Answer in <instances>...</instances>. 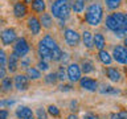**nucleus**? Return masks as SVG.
<instances>
[{"label": "nucleus", "instance_id": "f03ea898", "mask_svg": "<svg viewBox=\"0 0 127 119\" xmlns=\"http://www.w3.org/2000/svg\"><path fill=\"white\" fill-rule=\"evenodd\" d=\"M50 15L65 23L71 15L70 0H53L50 4Z\"/></svg>", "mask_w": 127, "mask_h": 119}, {"label": "nucleus", "instance_id": "37998d69", "mask_svg": "<svg viewBox=\"0 0 127 119\" xmlns=\"http://www.w3.org/2000/svg\"><path fill=\"white\" fill-rule=\"evenodd\" d=\"M123 30L127 34V13H125V24H123Z\"/></svg>", "mask_w": 127, "mask_h": 119}, {"label": "nucleus", "instance_id": "de8ad7c7", "mask_svg": "<svg viewBox=\"0 0 127 119\" xmlns=\"http://www.w3.org/2000/svg\"><path fill=\"white\" fill-rule=\"evenodd\" d=\"M24 3H25V4H27V3H29V4H31V3H32V0H24Z\"/></svg>", "mask_w": 127, "mask_h": 119}, {"label": "nucleus", "instance_id": "7c9ffc66", "mask_svg": "<svg viewBox=\"0 0 127 119\" xmlns=\"http://www.w3.org/2000/svg\"><path fill=\"white\" fill-rule=\"evenodd\" d=\"M37 69L40 70V71H48L50 69V65H49V62L48 61H44V60H40V61L37 62Z\"/></svg>", "mask_w": 127, "mask_h": 119}, {"label": "nucleus", "instance_id": "b1692460", "mask_svg": "<svg viewBox=\"0 0 127 119\" xmlns=\"http://www.w3.org/2000/svg\"><path fill=\"white\" fill-rule=\"evenodd\" d=\"M25 75L29 78V81H37L42 77L41 71H40L36 66H29L28 69L25 70Z\"/></svg>", "mask_w": 127, "mask_h": 119}, {"label": "nucleus", "instance_id": "9d476101", "mask_svg": "<svg viewBox=\"0 0 127 119\" xmlns=\"http://www.w3.org/2000/svg\"><path fill=\"white\" fill-rule=\"evenodd\" d=\"M105 74H106L107 79L111 81V82H114V83H119L122 81V77H123L121 70H119L118 67H115V66H106Z\"/></svg>", "mask_w": 127, "mask_h": 119}, {"label": "nucleus", "instance_id": "2eb2a0df", "mask_svg": "<svg viewBox=\"0 0 127 119\" xmlns=\"http://www.w3.org/2000/svg\"><path fill=\"white\" fill-rule=\"evenodd\" d=\"M93 45L95 49L102 50L105 49L106 46V37L102 32H97V33H93Z\"/></svg>", "mask_w": 127, "mask_h": 119}, {"label": "nucleus", "instance_id": "aec40b11", "mask_svg": "<svg viewBox=\"0 0 127 119\" xmlns=\"http://www.w3.org/2000/svg\"><path fill=\"white\" fill-rule=\"evenodd\" d=\"M31 8L34 13H44L46 9V1L45 0H32L31 3Z\"/></svg>", "mask_w": 127, "mask_h": 119}, {"label": "nucleus", "instance_id": "72a5a7b5", "mask_svg": "<svg viewBox=\"0 0 127 119\" xmlns=\"http://www.w3.org/2000/svg\"><path fill=\"white\" fill-rule=\"evenodd\" d=\"M16 103L15 99H1L0 101V109H7V107H11Z\"/></svg>", "mask_w": 127, "mask_h": 119}, {"label": "nucleus", "instance_id": "39448f33", "mask_svg": "<svg viewBox=\"0 0 127 119\" xmlns=\"http://www.w3.org/2000/svg\"><path fill=\"white\" fill-rule=\"evenodd\" d=\"M82 77V71H81V67H79V63L77 62H70L67 63L66 66V78L69 79L71 83H75L78 82Z\"/></svg>", "mask_w": 127, "mask_h": 119}, {"label": "nucleus", "instance_id": "412c9836", "mask_svg": "<svg viewBox=\"0 0 127 119\" xmlns=\"http://www.w3.org/2000/svg\"><path fill=\"white\" fill-rule=\"evenodd\" d=\"M50 53H52V52L48 49L42 42L38 41V44H37V56L40 57V60H44V61L50 60Z\"/></svg>", "mask_w": 127, "mask_h": 119}, {"label": "nucleus", "instance_id": "ea45409f", "mask_svg": "<svg viewBox=\"0 0 127 119\" xmlns=\"http://www.w3.org/2000/svg\"><path fill=\"white\" fill-rule=\"evenodd\" d=\"M69 60H70V56H69V53H66V52H62V57H61V62L64 63V65H66V63L69 62Z\"/></svg>", "mask_w": 127, "mask_h": 119}, {"label": "nucleus", "instance_id": "393cba45", "mask_svg": "<svg viewBox=\"0 0 127 119\" xmlns=\"http://www.w3.org/2000/svg\"><path fill=\"white\" fill-rule=\"evenodd\" d=\"M79 67H81V71L83 74H90V73H93V71L95 70V67H94V62L91 61V60H82V62H81V65H79Z\"/></svg>", "mask_w": 127, "mask_h": 119}, {"label": "nucleus", "instance_id": "20e7f679", "mask_svg": "<svg viewBox=\"0 0 127 119\" xmlns=\"http://www.w3.org/2000/svg\"><path fill=\"white\" fill-rule=\"evenodd\" d=\"M12 52H15L20 58L27 57V54L31 52V45L28 42V40L25 37H17V40L13 44V50Z\"/></svg>", "mask_w": 127, "mask_h": 119}, {"label": "nucleus", "instance_id": "2f4dec72", "mask_svg": "<svg viewBox=\"0 0 127 119\" xmlns=\"http://www.w3.org/2000/svg\"><path fill=\"white\" fill-rule=\"evenodd\" d=\"M56 74H57V78H58V81H61V82H64V81H65V79H66V69L64 67V65L58 67V70L56 71Z\"/></svg>", "mask_w": 127, "mask_h": 119}, {"label": "nucleus", "instance_id": "bb28decb", "mask_svg": "<svg viewBox=\"0 0 127 119\" xmlns=\"http://www.w3.org/2000/svg\"><path fill=\"white\" fill-rule=\"evenodd\" d=\"M12 87H13V78L11 77H5L1 79V90L8 93V91L12 90Z\"/></svg>", "mask_w": 127, "mask_h": 119}, {"label": "nucleus", "instance_id": "c756f323", "mask_svg": "<svg viewBox=\"0 0 127 119\" xmlns=\"http://www.w3.org/2000/svg\"><path fill=\"white\" fill-rule=\"evenodd\" d=\"M46 113L48 115H50V117L53 118H58L60 115H61V111H60V109L56 105H49L46 107Z\"/></svg>", "mask_w": 127, "mask_h": 119}, {"label": "nucleus", "instance_id": "473e14b6", "mask_svg": "<svg viewBox=\"0 0 127 119\" xmlns=\"http://www.w3.org/2000/svg\"><path fill=\"white\" fill-rule=\"evenodd\" d=\"M36 119H48V113H46V109L44 107H38L36 110Z\"/></svg>", "mask_w": 127, "mask_h": 119}, {"label": "nucleus", "instance_id": "a19ab883", "mask_svg": "<svg viewBox=\"0 0 127 119\" xmlns=\"http://www.w3.org/2000/svg\"><path fill=\"white\" fill-rule=\"evenodd\" d=\"M9 117V111L7 109H0V119H8Z\"/></svg>", "mask_w": 127, "mask_h": 119}, {"label": "nucleus", "instance_id": "a18cd8bd", "mask_svg": "<svg viewBox=\"0 0 127 119\" xmlns=\"http://www.w3.org/2000/svg\"><path fill=\"white\" fill-rule=\"evenodd\" d=\"M66 119H78V117H77L74 113H71V114H69V115L66 117Z\"/></svg>", "mask_w": 127, "mask_h": 119}, {"label": "nucleus", "instance_id": "79ce46f5", "mask_svg": "<svg viewBox=\"0 0 127 119\" xmlns=\"http://www.w3.org/2000/svg\"><path fill=\"white\" fill-rule=\"evenodd\" d=\"M118 114H119V117H121L122 119H127V110H126V109L119 110V111H118Z\"/></svg>", "mask_w": 127, "mask_h": 119}, {"label": "nucleus", "instance_id": "c9c22d12", "mask_svg": "<svg viewBox=\"0 0 127 119\" xmlns=\"http://www.w3.org/2000/svg\"><path fill=\"white\" fill-rule=\"evenodd\" d=\"M7 60H8V56L5 50L0 48V65H7Z\"/></svg>", "mask_w": 127, "mask_h": 119}, {"label": "nucleus", "instance_id": "1a4fd4ad", "mask_svg": "<svg viewBox=\"0 0 127 119\" xmlns=\"http://www.w3.org/2000/svg\"><path fill=\"white\" fill-rule=\"evenodd\" d=\"M29 78L25 75V73H21V74H16L13 77V86L16 87L17 91H27L29 89Z\"/></svg>", "mask_w": 127, "mask_h": 119}, {"label": "nucleus", "instance_id": "e433bc0d", "mask_svg": "<svg viewBox=\"0 0 127 119\" xmlns=\"http://www.w3.org/2000/svg\"><path fill=\"white\" fill-rule=\"evenodd\" d=\"M60 91H64V93H66V91H71L73 90V86L70 85V83H61L58 87Z\"/></svg>", "mask_w": 127, "mask_h": 119}, {"label": "nucleus", "instance_id": "a211bd4d", "mask_svg": "<svg viewBox=\"0 0 127 119\" xmlns=\"http://www.w3.org/2000/svg\"><path fill=\"white\" fill-rule=\"evenodd\" d=\"M89 0H71L70 1V8L74 13H82L86 9V4Z\"/></svg>", "mask_w": 127, "mask_h": 119}, {"label": "nucleus", "instance_id": "7ed1b4c3", "mask_svg": "<svg viewBox=\"0 0 127 119\" xmlns=\"http://www.w3.org/2000/svg\"><path fill=\"white\" fill-rule=\"evenodd\" d=\"M64 40H65L66 45H69L70 48H77L81 44V34L73 28H66L64 30Z\"/></svg>", "mask_w": 127, "mask_h": 119}, {"label": "nucleus", "instance_id": "ddd939ff", "mask_svg": "<svg viewBox=\"0 0 127 119\" xmlns=\"http://www.w3.org/2000/svg\"><path fill=\"white\" fill-rule=\"evenodd\" d=\"M28 15V5L24 1H16L13 4V16L16 19H24Z\"/></svg>", "mask_w": 127, "mask_h": 119}, {"label": "nucleus", "instance_id": "49530a36", "mask_svg": "<svg viewBox=\"0 0 127 119\" xmlns=\"http://www.w3.org/2000/svg\"><path fill=\"white\" fill-rule=\"evenodd\" d=\"M123 45H125V46L127 48V36H126L125 38H123Z\"/></svg>", "mask_w": 127, "mask_h": 119}, {"label": "nucleus", "instance_id": "0eeeda50", "mask_svg": "<svg viewBox=\"0 0 127 119\" xmlns=\"http://www.w3.org/2000/svg\"><path fill=\"white\" fill-rule=\"evenodd\" d=\"M0 40H1V44L4 46H9L12 44H15V41L17 40V32L15 28L8 27L0 32Z\"/></svg>", "mask_w": 127, "mask_h": 119}, {"label": "nucleus", "instance_id": "6ab92c4d", "mask_svg": "<svg viewBox=\"0 0 127 119\" xmlns=\"http://www.w3.org/2000/svg\"><path fill=\"white\" fill-rule=\"evenodd\" d=\"M40 24H41L42 28H45V29H50L52 27H53V16L50 13H46V12H44V13L40 15Z\"/></svg>", "mask_w": 127, "mask_h": 119}, {"label": "nucleus", "instance_id": "423d86ee", "mask_svg": "<svg viewBox=\"0 0 127 119\" xmlns=\"http://www.w3.org/2000/svg\"><path fill=\"white\" fill-rule=\"evenodd\" d=\"M111 56H113V60L115 62L121 63V65H127V48L123 44L114 45Z\"/></svg>", "mask_w": 127, "mask_h": 119}, {"label": "nucleus", "instance_id": "4c0bfd02", "mask_svg": "<svg viewBox=\"0 0 127 119\" xmlns=\"http://www.w3.org/2000/svg\"><path fill=\"white\" fill-rule=\"evenodd\" d=\"M82 119H99V117L95 113H91V111H87L82 115Z\"/></svg>", "mask_w": 127, "mask_h": 119}, {"label": "nucleus", "instance_id": "dca6fc26", "mask_svg": "<svg viewBox=\"0 0 127 119\" xmlns=\"http://www.w3.org/2000/svg\"><path fill=\"white\" fill-rule=\"evenodd\" d=\"M98 60H99V62H101L102 65H105V66H111V63H113V61H114L111 53H109L106 49L98 50Z\"/></svg>", "mask_w": 127, "mask_h": 119}, {"label": "nucleus", "instance_id": "09e8293b", "mask_svg": "<svg viewBox=\"0 0 127 119\" xmlns=\"http://www.w3.org/2000/svg\"><path fill=\"white\" fill-rule=\"evenodd\" d=\"M28 119H34V118H33V117H32V118H28Z\"/></svg>", "mask_w": 127, "mask_h": 119}, {"label": "nucleus", "instance_id": "c85d7f7f", "mask_svg": "<svg viewBox=\"0 0 127 119\" xmlns=\"http://www.w3.org/2000/svg\"><path fill=\"white\" fill-rule=\"evenodd\" d=\"M44 81H45L46 85H56V83L58 82V78H57L56 71H53V73H48L45 77H44Z\"/></svg>", "mask_w": 127, "mask_h": 119}, {"label": "nucleus", "instance_id": "c03bdc74", "mask_svg": "<svg viewBox=\"0 0 127 119\" xmlns=\"http://www.w3.org/2000/svg\"><path fill=\"white\" fill-rule=\"evenodd\" d=\"M110 119H122L121 117H119V114L118 113H113L110 115Z\"/></svg>", "mask_w": 127, "mask_h": 119}, {"label": "nucleus", "instance_id": "f3484780", "mask_svg": "<svg viewBox=\"0 0 127 119\" xmlns=\"http://www.w3.org/2000/svg\"><path fill=\"white\" fill-rule=\"evenodd\" d=\"M81 41L83 44V46L86 48V49H94V45H93V33H91L90 30H83L82 34H81Z\"/></svg>", "mask_w": 127, "mask_h": 119}, {"label": "nucleus", "instance_id": "cd10ccee", "mask_svg": "<svg viewBox=\"0 0 127 119\" xmlns=\"http://www.w3.org/2000/svg\"><path fill=\"white\" fill-rule=\"evenodd\" d=\"M62 49L61 48H56L54 50H52V53H50V61H53V62H60L61 61V57H62Z\"/></svg>", "mask_w": 127, "mask_h": 119}, {"label": "nucleus", "instance_id": "58836bf2", "mask_svg": "<svg viewBox=\"0 0 127 119\" xmlns=\"http://www.w3.org/2000/svg\"><path fill=\"white\" fill-rule=\"evenodd\" d=\"M7 73H8V70H7L5 65H0V81L7 77Z\"/></svg>", "mask_w": 127, "mask_h": 119}, {"label": "nucleus", "instance_id": "a878e982", "mask_svg": "<svg viewBox=\"0 0 127 119\" xmlns=\"http://www.w3.org/2000/svg\"><path fill=\"white\" fill-rule=\"evenodd\" d=\"M103 3H105V5L109 11L115 12L121 8V5L123 4V0H103Z\"/></svg>", "mask_w": 127, "mask_h": 119}, {"label": "nucleus", "instance_id": "f257e3e1", "mask_svg": "<svg viewBox=\"0 0 127 119\" xmlns=\"http://www.w3.org/2000/svg\"><path fill=\"white\" fill-rule=\"evenodd\" d=\"M85 23L89 24L90 27H98L101 25L103 19H105V8L101 3L94 1L89 4L85 9Z\"/></svg>", "mask_w": 127, "mask_h": 119}, {"label": "nucleus", "instance_id": "4468645a", "mask_svg": "<svg viewBox=\"0 0 127 119\" xmlns=\"http://www.w3.org/2000/svg\"><path fill=\"white\" fill-rule=\"evenodd\" d=\"M15 115H16L17 119H28V118L33 117V110H32L31 107H28V106L21 105V106H19L17 109H16Z\"/></svg>", "mask_w": 127, "mask_h": 119}, {"label": "nucleus", "instance_id": "9b49d317", "mask_svg": "<svg viewBox=\"0 0 127 119\" xmlns=\"http://www.w3.org/2000/svg\"><path fill=\"white\" fill-rule=\"evenodd\" d=\"M27 27H28V29H29V32L33 36H37L40 34V32H41V24H40V20L37 16H29L27 20Z\"/></svg>", "mask_w": 127, "mask_h": 119}, {"label": "nucleus", "instance_id": "f704fd0d", "mask_svg": "<svg viewBox=\"0 0 127 119\" xmlns=\"http://www.w3.org/2000/svg\"><path fill=\"white\" fill-rule=\"evenodd\" d=\"M31 62H32V60L29 57H23L21 60H20V66H21V69L27 70L28 67L31 66Z\"/></svg>", "mask_w": 127, "mask_h": 119}, {"label": "nucleus", "instance_id": "4be33fe9", "mask_svg": "<svg viewBox=\"0 0 127 119\" xmlns=\"http://www.w3.org/2000/svg\"><path fill=\"white\" fill-rule=\"evenodd\" d=\"M40 42H42L44 45H45L50 52H52V50H54L56 48H58V46H60L58 44H57V41H56V40L53 38V36H50V34H45L41 40H40Z\"/></svg>", "mask_w": 127, "mask_h": 119}, {"label": "nucleus", "instance_id": "f8f14e48", "mask_svg": "<svg viewBox=\"0 0 127 119\" xmlns=\"http://www.w3.org/2000/svg\"><path fill=\"white\" fill-rule=\"evenodd\" d=\"M20 58L17 54L15 53V52H12V53L8 56V60H7V66H8V71L9 73H16L17 69L20 67Z\"/></svg>", "mask_w": 127, "mask_h": 119}, {"label": "nucleus", "instance_id": "5701e85b", "mask_svg": "<svg viewBox=\"0 0 127 119\" xmlns=\"http://www.w3.org/2000/svg\"><path fill=\"white\" fill-rule=\"evenodd\" d=\"M99 93L102 95H119L122 93L121 89H118V87H114L111 85H102L101 89H98Z\"/></svg>", "mask_w": 127, "mask_h": 119}, {"label": "nucleus", "instance_id": "6e6552de", "mask_svg": "<svg viewBox=\"0 0 127 119\" xmlns=\"http://www.w3.org/2000/svg\"><path fill=\"white\" fill-rule=\"evenodd\" d=\"M78 83H79V87H81L82 90L90 91V93H95V91H98V89H99L98 81L95 78H91V77H81Z\"/></svg>", "mask_w": 127, "mask_h": 119}]
</instances>
